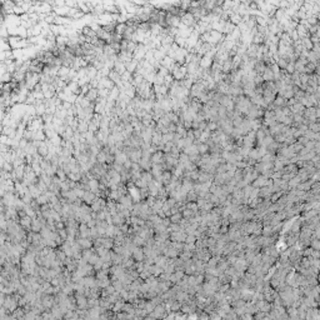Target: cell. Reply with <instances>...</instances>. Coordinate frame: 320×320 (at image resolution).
Segmentation results:
<instances>
[{
    "mask_svg": "<svg viewBox=\"0 0 320 320\" xmlns=\"http://www.w3.org/2000/svg\"><path fill=\"white\" fill-rule=\"evenodd\" d=\"M114 83L109 79V78H102L99 80V85H98V90L99 89H106V90H111L114 88Z\"/></svg>",
    "mask_w": 320,
    "mask_h": 320,
    "instance_id": "obj_3",
    "label": "cell"
},
{
    "mask_svg": "<svg viewBox=\"0 0 320 320\" xmlns=\"http://www.w3.org/2000/svg\"><path fill=\"white\" fill-rule=\"evenodd\" d=\"M113 70H115L119 75H123V74L126 71V69H125V64L121 63V61H119V60H116L115 64H114V69H113Z\"/></svg>",
    "mask_w": 320,
    "mask_h": 320,
    "instance_id": "obj_19",
    "label": "cell"
},
{
    "mask_svg": "<svg viewBox=\"0 0 320 320\" xmlns=\"http://www.w3.org/2000/svg\"><path fill=\"white\" fill-rule=\"evenodd\" d=\"M174 63H175V61L173 60V59H170L169 56H165V58L163 59V60L160 61V65H162V66H164V68H166L168 70H169V69L171 68V66H173V64H174Z\"/></svg>",
    "mask_w": 320,
    "mask_h": 320,
    "instance_id": "obj_23",
    "label": "cell"
},
{
    "mask_svg": "<svg viewBox=\"0 0 320 320\" xmlns=\"http://www.w3.org/2000/svg\"><path fill=\"white\" fill-rule=\"evenodd\" d=\"M219 129V126H218V123H214V121H208V124H206V131H209V133H213V131H215V130H218Z\"/></svg>",
    "mask_w": 320,
    "mask_h": 320,
    "instance_id": "obj_37",
    "label": "cell"
},
{
    "mask_svg": "<svg viewBox=\"0 0 320 320\" xmlns=\"http://www.w3.org/2000/svg\"><path fill=\"white\" fill-rule=\"evenodd\" d=\"M88 125H89V123L84 121V120H79V124H78V129H77V131H79L80 134L86 133V131H88Z\"/></svg>",
    "mask_w": 320,
    "mask_h": 320,
    "instance_id": "obj_25",
    "label": "cell"
},
{
    "mask_svg": "<svg viewBox=\"0 0 320 320\" xmlns=\"http://www.w3.org/2000/svg\"><path fill=\"white\" fill-rule=\"evenodd\" d=\"M243 121H244V116H238V118H234V119L231 120V123H233V126H234V128H239V126L243 124Z\"/></svg>",
    "mask_w": 320,
    "mask_h": 320,
    "instance_id": "obj_42",
    "label": "cell"
},
{
    "mask_svg": "<svg viewBox=\"0 0 320 320\" xmlns=\"http://www.w3.org/2000/svg\"><path fill=\"white\" fill-rule=\"evenodd\" d=\"M304 121V118L300 114H293V123H296V124H303Z\"/></svg>",
    "mask_w": 320,
    "mask_h": 320,
    "instance_id": "obj_48",
    "label": "cell"
},
{
    "mask_svg": "<svg viewBox=\"0 0 320 320\" xmlns=\"http://www.w3.org/2000/svg\"><path fill=\"white\" fill-rule=\"evenodd\" d=\"M311 187V184L310 183H303V184H300L299 185V189L300 190H305V189H309Z\"/></svg>",
    "mask_w": 320,
    "mask_h": 320,
    "instance_id": "obj_60",
    "label": "cell"
},
{
    "mask_svg": "<svg viewBox=\"0 0 320 320\" xmlns=\"http://www.w3.org/2000/svg\"><path fill=\"white\" fill-rule=\"evenodd\" d=\"M274 141V138L271 135H265V138L263 139L262 141V144H260V146H264V148H268L269 145L271 144V143Z\"/></svg>",
    "mask_w": 320,
    "mask_h": 320,
    "instance_id": "obj_34",
    "label": "cell"
},
{
    "mask_svg": "<svg viewBox=\"0 0 320 320\" xmlns=\"http://www.w3.org/2000/svg\"><path fill=\"white\" fill-rule=\"evenodd\" d=\"M296 141L299 143V144H301L303 146H305V145H306V143L309 141V139H308L306 136H304V135H303V136H300V138H298V139H296Z\"/></svg>",
    "mask_w": 320,
    "mask_h": 320,
    "instance_id": "obj_57",
    "label": "cell"
},
{
    "mask_svg": "<svg viewBox=\"0 0 320 320\" xmlns=\"http://www.w3.org/2000/svg\"><path fill=\"white\" fill-rule=\"evenodd\" d=\"M289 109H290L291 114H300V115H303V113H304V110H305V108L300 103L294 104V105H293V106H290Z\"/></svg>",
    "mask_w": 320,
    "mask_h": 320,
    "instance_id": "obj_16",
    "label": "cell"
},
{
    "mask_svg": "<svg viewBox=\"0 0 320 320\" xmlns=\"http://www.w3.org/2000/svg\"><path fill=\"white\" fill-rule=\"evenodd\" d=\"M213 64V59L209 58L206 55H204L203 58L200 59V63H199V66L201 69H210V66Z\"/></svg>",
    "mask_w": 320,
    "mask_h": 320,
    "instance_id": "obj_8",
    "label": "cell"
},
{
    "mask_svg": "<svg viewBox=\"0 0 320 320\" xmlns=\"http://www.w3.org/2000/svg\"><path fill=\"white\" fill-rule=\"evenodd\" d=\"M105 162H106V155H105V153L103 150H100L99 154L96 155V163L100 164V165H104Z\"/></svg>",
    "mask_w": 320,
    "mask_h": 320,
    "instance_id": "obj_29",
    "label": "cell"
},
{
    "mask_svg": "<svg viewBox=\"0 0 320 320\" xmlns=\"http://www.w3.org/2000/svg\"><path fill=\"white\" fill-rule=\"evenodd\" d=\"M109 91L110 90H106V89H99L98 90V96L102 98V99H108L109 96Z\"/></svg>",
    "mask_w": 320,
    "mask_h": 320,
    "instance_id": "obj_45",
    "label": "cell"
},
{
    "mask_svg": "<svg viewBox=\"0 0 320 320\" xmlns=\"http://www.w3.org/2000/svg\"><path fill=\"white\" fill-rule=\"evenodd\" d=\"M275 63H276V65H278V66H279V69H280V70H285L286 65H288V61H286L285 59H281V58H279V59H278V60H276Z\"/></svg>",
    "mask_w": 320,
    "mask_h": 320,
    "instance_id": "obj_41",
    "label": "cell"
},
{
    "mask_svg": "<svg viewBox=\"0 0 320 320\" xmlns=\"http://www.w3.org/2000/svg\"><path fill=\"white\" fill-rule=\"evenodd\" d=\"M210 138V133L209 131H206V130H204L203 133H201V135H200V138L198 139L200 143H205L208 139Z\"/></svg>",
    "mask_w": 320,
    "mask_h": 320,
    "instance_id": "obj_49",
    "label": "cell"
},
{
    "mask_svg": "<svg viewBox=\"0 0 320 320\" xmlns=\"http://www.w3.org/2000/svg\"><path fill=\"white\" fill-rule=\"evenodd\" d=\"M173 138H174V134H171V133L163 134L162 135V144H166V143L173 141Z\"/></svg>",
    "mask_w": 320,
    "mask_h": 320,
    "instance_id": "obj_35",
    "label": "cell"
},
{
    "mask_svg": "<svg viewBox=\"0 0 320 320\" xmlns=\"http://www.w3.org/2000/svg\"><path fill=\"white\" fill-rule=\"evenodd\" d=\"M120 201H121V204L125 205V206H130L131 205V198L130 196H123V198H120Z\"/></svg>",
    "mask_w": 320,
    "mask_h": 320,
    "instance_id": "obj_53",
    "label": "cell"
},
{
    "mask_svg": "<svg viewBox=\"0 0 320 320\" xmlns=\"http://www.w3.org/2000/svg\"><path fill=\"white\" fill-rule=\"evenodd\" d=\"M201 133H203V131H201V130H199V129H195V130H193V134H194V138H195V140L200 138Z\"/></svg>",
    "mask_w": 320,
    "mask_h": 320,
    "instance_id": "obj_61",
    "label": "cell"
},
{
    "mask_svg": "<svg viewBox=\"0 0 320 320\" xmlns=\"http://www.w3.org/2000/svg\"><path fill=\"white\" fill-rule=\"evenodd\" d=\"M198 146V151H199V155H204V154H208L209 153V146L205 144V143H200Z\"/></svg>",
    "mask_w": 320,
    "mask_h": 320,
    "instance_id": "obj_28",
    "label": "cell"
},
{
    "mask_svg": "<svg viewBox=\"0 0 320 320\" xmlns=\"http://www.w3.org/2000/svg\"><path fill=\"white\" fill-rule=\"evenodd\" d=\"M38 154L41 158H44V159L48 156V154H49V148H48V144H46V140L40 143V145L38 146Z\"/></svg>",
    "mask_w": 320,
    "mask_h": 320,
    "instance_id": "obj_6",
    "label": "cell"
},
{
    "mask_svg": "<svg viewBox=\"0 0 320 320\" xmlns=\"http://www.w3.org/2000/svg\"><path fill=\"white\" fill-rule=\"evenodd\" d=\"M150 162H151V165L154 164H163L164 163V159H163V151H156L151 155L150 158Z\"/></svg>",
    "mask_w": 320,
    "mask_h": 320,
    "instance_id": "obj_9",
    "label": "cell"
},
{
    "mask_svg": "<svg viewBox=\"0 0 320 320\" xmlns=\"http://www.w3.org/2000/svg\"><path fill=\"white\" fill-rule=\"evenodd\" d=\"M119 95H120V91H119V89H118V86H114L110 91H109V96H108V99L106 100H115L119 98Z\"/></svg>",
    "mask_w": 320,
    "mask_h": 320,
    "instance_id": "obj_22",
    "label": "cell"
},
{
    "mask_svg": "<svg viewBox=\"0 0 320 320\" xmlns=\"http://www.w3.org/2000/svg\"><path fill=\"white\" fill-rule=\"evenodd\" d=\"M273 105L275 108H284V106H286V100L284 98L279 96V95H276L275 99H274V102H273Z\"/></svg>",
    "mask_w": 320,
    "mask_h": 320,
    "instance_id": "obj_21",
    "label": "cell"
},
{
    "mask_svg": "<svg viewBox=\"0 0 320 320\" xmlns=\"http://www.w3.org/2000/svg\"><path fill=\"white\" fill-rule=\"evenodd\" d=\"M309 77H310V75H308V74H300V75H299V80H300V83H301V84H306L308 80H309Z\"/></svg>",
    "mask_w": 320,
    "mask_h": 320,
    "instance_id": "obj_56",
    "label": "cell"
},
{
    "mask_svg": "<svg viewBox=\"0 0 320 320\" xmlns=\"http://www.w3.org/2000/svg\"><path fill=\"white\" fill-rule=\"evenodd\" d=\"M173 220H174V221H178V220H179V215H176V216H173Z\"/></svg>",
    "mask_w": 320,
    "mask_h": 320,
    "instance_id": "obj_63",
    "label": "cell"
},
{
    "mask_svg": "<svg viewBox=\"0 0 320 320\" xmlns=\"http://www.w3.org/2000/svg\"><path fill=\"white\" fill-rule=\"evenodd\" d=\"M262 78H263L264 83H273V81L275 80L274 74H273V71L270 70V68H269V66H266V69L264 70V73H263V75H262Z\"/></svg>",
    "mask_w": 320,
    "mask_h": 320,
    "instance_id": "obj_7",
    "label": "cell"
},
{
    "mask_svg": "<svg viewBox=\"0 0 320 320\" xmlns=\"http://www.w3.org/2000/svg\"><path fill=\"white\" fill-rule=\"evenodd\" d=\"M266 181H268V179L264 178L263 175H260L255 179V181H254L253 185H254V187H262V185H266Z\"/></svg>",
    "mask_w": 320,
    "mask_h": 320,
    "instance_id": "obj_33",
    "label": "cell"
},
{
    "mask_svg": "<svg viewBox=\"0 0 320 320\" xmlns=\"http://www.w3.org/2000/svg\"><path fill=\"white\" fill-rule=\"evenodd\" d=\"M30 228H31V230H34V231H40L41 230V224L36 220V219H33Z\"/></svg>",
    "mask_w": 320,
    "mask_h": 320,
    "instance_id": "obj_40",
    "label": "cell"
},
{
    "mask_svg": "<svg viewBox=\"0 0 320 320\" xmlns=\"http://www.w3.org/2000/svg\"><path fill=\"white\" fill-rule=\"evenodd\" d=\"M173 146H174V144H173L171 141H170V143H166V144H164V148H163V150H162V151H163L164 154H169Z\"/></svg>",
    "mask_w": 320,
    "mask_h": 320,
    "instance_id": "obj_51",
    "label": "cell"
},
{
    "mask_svg": "<svg viewBox=\"0 0 320 320\" xmlns=\"http://www.w3.org/2000/svg\"><path fill=\"white\" fill-rule=\"evenodd\" d=\"M138 44H135L134 41H128V46H126V52H130V53H134V50L136 49Z\"/></svg>",
    "mask_w": 320,
    "mask_h": 320,
    "instance_id": "obj_52",
    "label": "cell"
},
{
    "mask_svg": "<svg viewBox=\"0 0 320 320\" xmlns=\"http://www.w3.org/2000/svg\"><path fill=\"white\" fill-rule=\"evenodd\" d=\"M114 223L115 224H123L124 223V219L121 215H115L114 216Z\"/></svg>",
    "mask_w": 320,
    "mask_h": 320,
    "instance_id": "obj_59",
    "label": "cell"
},
{
    "mask_svg": "<svg viewBox=\"0 0 320 320\" xmlns=\"http://www.w3.org/2000/svg\"><path fill=\"white\" fill-rule=\"evenodd\" d=\"M31 95L34 96L35 100H44V94H43V91H35V90H33V91H31Z\"/></svg>",
    "mask_w": 320,
    "mask_h": 320,
    "instance_id": "obj_47",
    "label": "cell"
},
{
    "mask_svg": "<svg viewBox=\"0 0 320 320\" xmlns=\"http://www.w3.org/2000/svg\"><path fill=\"white\" fill-rule=\"evenodd\" d=\"M171 75H173L174 80H176V81H180V80L185 79V78L188 77V70H187V66H185V65L180 66V68H178V69H176L174 73H171Z\"/></svg>",
    "mask_w": 320,
    "mask_h": 320,
    "instance_id": "obj_2",
    "label": "cell"
},
{
    "mask_svg": "<svg viewBox=\"0 0 320 320\" xmlns=\"http://www.w3.org/2000/svg\"><path fill=\"white\" fill-rule=\"evenodd\" d=\"M83 199L85 200V203L93 204V203H94V200H95V194H93L91 191H85V193H84V195H83Z\"/></svg>",
    "mask_w": 320,
    "mask_h": 320,
    "instance_id": "obj_24",
    "label": "cell"
},
{
    "mask_svg": "<svg viewBox=\"0 0 320 320\" xmlns=\"http://www.w3.org/2000/svg\"><path fill=\"white\" fill-rule=\"evenodd\" d=\"M308 130L313 131V133H319V131H320V124H319V121L310 123V124L308 125Z\"/></svg>",
    "mask_w": 320,
    "mask_h": 320,
    "instance_id": "obj_36",
    "label": "cell"
},
{
    "mask_svg": "<svg viewBox=\"0 0 320 320\" xmlns=\"http://www.w3.org/2000/svg\"><path fill=\"white\" fill-rule=\"evenodd\" d=\"M178 162H179V164H185V163H188L189 162V156L187 155V154H184L183 151L180 153V155H179V158H178Z\"/></svg>",
    "mask_w": 320,
    "mask_h": 320,
    "instance_id": "obj_46",
    "label": "cell"
},
{
    "mask_svg": "<svg viewBox=\"0 0 320 320\" xmlns=\"http://www.w3.org/2000/svg\"><path fill=\"white\" fill-rule=\"evenodd\" d=\"M118 60L124 63V64L129 63L130 60H133V53L126 52V50H124V52H120L119 54H118Z\"/></svg>",
    "mask_w": 320,
    "mask_h": 320,
    "instance_id": "obj_4",
    "label": "cell"
},
{
    "mask_svg": "<svg viewBox=\"0 0 320 320\" xmlns=\"http://www.w3.org/2000/svg\"><path fill=\"white\" fill-rule=\"evenodd\" d=\"M61 141H63L61 136H59L58 134H56V135H55L54 138L50 139V143H52V144H53L54 146H61Z\"/></svg>",
    "mask_w": 320,
    "mask_h": 320,
    "instance_id": "obj_39",
    "label": "cell"
},
{
    "mask_svg": "<svg viewBox=\"0 0 320 320\" xmlns=\"http://www.w3.org/2000/svg\"><path fill=\"white\" fill-rule=\"evenodd\" d=\"M139 166H140V169L141 170H146L149 171L151 169V162H150V159H146V158H141L139 160Z\"/></svg>",
    "mask_w": 320,
    "mask_h": 320,
    "instance_id": "obj_11",
    "label": "cell"
},
{
    "mask_svg": "<svg viewBox=\"0 0 320 320\" xmlns=\"http://www.w3.org/2000/svg\"><path fill=\"white\" fill-rule=\"evenodd\" d=\"M78 244H79V246H81V248H90V245H91V243L88 240V239H84V238H81V239H79V241H78Z\"/></svg>",
    "mask_w": 320,
    "mask_h": 320,
    "instance_id": "obj_44",
    "label": "cell"
},
{
    "mask_svg": "<svg viewBox=\"0 0 320 320\" xmlns=\"http://www.w3.org/2000/svg\"><path fill=\"white\" fill-rule=\"evenodd\" d=\"M36 201H38V204L44 205V204L48 203V198H46V195H39V196L36 198Z\"/></svg>",
    "mask_w": 320,
    "mask_h": 320,
    "instance_id": "obj_55",
    "label": "cell"
},
{
    "mask_svg": "<svg viewBox=\"0 0 320 320\" xmlns=\"http://www.w3.org/2000/svg\"><path fill=\"white\" fill-rule=\"evenodd\" d=\"M20 225L23 226V228H30V226H31V219L28 215H24L20 219Z\"/></svg>",
    "mask_w": 320,
    "mask_h": 320,
    "instance_id": "obj_27",
    "label": "cell"
},
{
    "mask_svg": "<svg viewBox=\"0 0 320 320\" xmlns=\"http://www.w3.org/2000/svg\"><path fill=\"white\" fill-rule=\"evenodd\" d=\"M248 158H249V159H253V160H256V162H259V160H260V155H259L258 149H256V148H253V149L250 150V153H249Z\"/></svg>",
    "mask_w": 320,
    "mask_h": 320,
    "instance_id": "obj_31",
    "label": "cell"
},
{
    "mask_svg": "<svg viewBox=\"0 0 320 320\" xmlns=\"http://www.w3.org/2000/svg\"><path fill=\"white\" fill-rule=\"evenodd\" d=\"M85 98L89 100L90 103H95L96 100H98V89H89V91L86 93V95Z\"/></svg>",
    "mask_w": 320,
    "mask_h": 320,
    "instance_id": "obj_13",
    "label": "cell"
},
{
    "mask_svg": "<svg viewBox=\"0 0 320 320\" xmlns=\"http://www.w3.org/2000/svg\"><path fill=\"white\" fill-rule=\"evenodd\" d=\"M138 65H139V61H136V60H134V59H133V60H130L129 63L125 64V69H126V71L134 74L135 70H136V68H138Z\"/></svg>",
    "mask_w": 320,
    "mask_h": 320,
    "instance_id": "obj_14",
    "label": "cell"
},
{
    "mask_svg": "<svg viewBox=\"0 0 320 320\" xmlns=\"http://www.w3.org/2000/svg\"><path fill=\"white\" fill-rule=\"evenodd\" d=\"M8 44H9L10 49H13V50L27 49L30 45L28 39H21L19 36H9L8 38Z\"/></svg>",
    "mask_w": 320,
    "mask_h": 320,
    "instance_id": "obj_1",
    "label": "cell"
},
{
    "mask_svg": "<svg viewBox=\"0 0 320 320\" xmlns=\"http://www.w3.org/2000/svg\"><path fill=\"white\" fill-rule=\"evenodd\" d=\"M134 256H135L138 260H140L141 259V256H143V254H141V251H140V249H136L135 251H134Z\"/></svg>",
    "mask_w": 320,
    "mask_h": 320,
    "instance_id": "obj_62",
    "label": "cell"
},
{
    "mask_svg": "<svg viewBox=\"0 0 320 320\" xmlns=\"http://www.w3.org/2000/svg\"><path fill=\"white\" fill-rule=\"evenodd\" d=\"M125 30H126V23H124V24H116V27H115V34L116 35H124V33H125Z\"/></svg>",
    "mask_w": 320,
    "mask_h": 320,
    "instance_id": "obj_26",
    "label": "cell"
},
{
    "mask_svg": "<svg viewBox=\"0 0 320 320\" xmlns=\"http://www.w3.org/2000/svg\"><path fill=\"white\" fill-rule=\"evenodd\" d=\"M235 29H237V27H235L234 24H231V23L228 20V21L225 23V25H224L223 34H224V35H230V34H231V33H233Z\"/></svg>",
    "mask_w": 320,
    "mask_h": 320,
    "instance_id": "obj_17",
    "label": "cell"
},
{
    "mask_svg": "<svg viewBox=\"0 0 320 320\" xmlns=\"http://www.w3.org/2000/svg\"><path fill=\"white\" fill-rule=\"evenodd\" d=\"M126 160H128V156H126V154H124L121 150H118L115 155H114V163L115 164H119V165H123Z\"/></svg>",
    "mask_w": 320,
    "mask_h": 320,
    "instance_id": "obj_5",
    "label": "cell"
},
{
    "mask_svg": "<svg viewBox=\"0 0 320 320\" xmlns=\"http://www.w3.org/2000/svg\"><path fill=\"white\" fill-rule=\"evenodd\" d=\"M241 18H243V16H240L237 13H230V15H229V21L231 24H234L235 27H238V25L241 23Z\"/></svg>",
    "mask_w": 320,
    "mask_h": 320,
    "instance_id": "obj_18",
    "label": "cell"
},
{
    "mask_svg": "<svg viewBox=\"0 0 320 320\" xmlns=\"http://www.w3.org/2000/svg\"><path fill=\"white\" fill-rule=\"evenodd\" d=\"M229 95L230 96H240V95H243V88L241 86L230 85V88H229Z\"/></svg>",
    "mask_w": 320,
    "mask_h": 320,
    "instance_id": "obj_15",
    "label": "cell"
},
{
    "mask_svg": "<svg viewBox=\"0 0 320 320\" xmlns=\"http://www.w3.org/2000/svg\"><path fill=\"white\" fill-rule=\"evenodd\" d=\"M156 73L160 75V77H163V78H165L166 75H169V74H170V73H169V70H168L166 68H164V66H162V65L159 66V69L156 70Z\"/></svg>",
    "mask_w": 320,
    "mask_h": 320,
    "instance_id": "obj_43",
    "label": "cell"
},
{
    "mask_svg": "<svg viewBox=\"0 0 320 320\" xmlns=\"http://www.w3.org/2000/svg\"><path fill=\"white\" fill-rule=\"evenodd\" d=\"M78 10L81 11L83 14H89L90 10H89V8L86 5V3H83V2H78Z\"/></svg>",
    "mask_w": 320,
    "mask_h": 320,
    "instance_id": "obj_32",
    "label": "cell"
},
{
    "mask_svg": "<svg viewBox=\"0 0 320 320\" xmlns=\"http://www.w3.org/2000/svg\"><path fill=\"white\" fill-rule=\"evenodd\" d=\"M194 198H195L194 194H189V199H194Z\"/></svg>",
    "mask_w": 320,
    "mask_h": 320,
    "instance_id": "obj_64",
    "label": "cell"
},
{
    "mask_svg": "<svg viewBox=\"0 0 320 320\" xmlns=\"http://www.w3.org/2000/svg\"><path fill=\"white\" fill-rule=\"evenodd\" d=\"M2 169H3L5 173H11V171L14 170V168H13V164H10V163H5Z\"/></svg>",
    "mask_w": 320,
    "mask_h": 320,
    "instance_id": "obj_54",
    "label": "cell"
},
{
    "mask_svg": "<svg viewBox=\"0 0 320 320\" xmlns=\"http://www.w3.org/2000/svg\"><path fill=\"white\" fill-rule=\"evenodd\" d=\"M81 174H79V173H69L68 174V178L71 180V181H74V183H77V181H79V180H81Z\"/></svg>",
    "mask_w": 320,
    "mask_h": 320,
    "instance_id": "obj_38",
    "label": "cell"
},
{
    "mask_svg": "<svg viewBox=\"0 0 320 320\" xmlns=\"http://www.w3.org/2000/svg\"><path fill=\"white\" fill-rule=\"evenodd\" d=\"M96 75H98V70H96L93 65H88V66H86V77H88L90 80H93V79H95V78H96Z\"/></svg>",
    "mask_w": 320,
    "mask_h": 320,
    "instance_id": "obj_20",
    "label": "cell"
},
{
    "mask_svg": "<svg viewBox=\"0 0 320 320\" xmlns=\"http://www.w3.org/2000/svg\"><path fill=\"white\" fill-rule=\"evenodd\" d=\"M162 135H163L162 133H159V131L154 130L153 135H151V145L159 146L160 144H162Z\"/></svg>",
    "mask_w": 320,
    "mask_h": 320,
    "instance_id": "obj_10",
    "label": "cell"
},
{
    "mask_svg": "<svg viewBox=\"0 0 320 320\" xmlns=\"http://www.w3.org/2000/svg\"><path fill=\"white\" fill-rule=\"evenodd\" d=\"M121 83H131L133 81V74L129 71H125L123 75H120Z\"/></svg>",
    "mask_w": 320,
    "mask_h": 320,
    "instance_id": "obj_30",
    "label": "cell"
},
{
    "mask_svg": "<svg viewBox=\"0 0 320 320\" xmlns=\"http://www.w3.org/2000/svg\"><path fill=\"white\" fill-rule=\"evenodd\" d=\"M165 56H166V52L164 50V48H163V46L160 48L159 50H154V60H155V61L160 63V61H162Z\"/></svg>",
    "mask_w": 320,
    "mask_h": 320,
    "instance_id": "obj_12",
    "label": "cell"
},
{
    "mask_svg": "<svg viewBox=\"0 0 320 320\" xmlns=\"http://www.w3.org/2000/svg\"><path fill=\"white\" fill-rule=\"evenodd\" d=\"M129 171H141V169H140V166H139L138 163H133Z\"/></svg>",
    "mask_w": 320,
    "mask_h": 320,
    "instance_id": "obj_58",
    "label": "cell"
},
{
    "mask_svg": "<svg viewBox=\"0 0 320 320\" xmlns=\"http://www.w3.org/2000/svg\"><path fill=\"white\" fill-rule=\"evenodd\" d=\"M11 80V74H9V73H4L2 77H0V81L2 83H9Z\"/></svg>",
    "mask_w": 320,
    "mask_h": 320,
    "instance_id": "obj_50",
    "label": "cell"
}]
</instances>
